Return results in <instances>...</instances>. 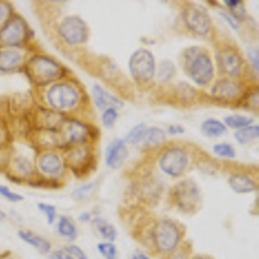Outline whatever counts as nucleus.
Listing matches in <instances>:
<instances>
[{
	"label": "nucleus",
	"mask_w": 259,
	"mask_h": 259,
	"mask_svg": "<svg viewBox=\"0 0 259 259\" xmlns=\"http://www.w3.org/2000/svg\"><path fill=\"white\" fill-rule=\"evenodd\" d=\"M168 135L174 136V135H182V134H184V127L180 126V124H171L170 127H168Z\"/></svg>",
	"instance_id": "42"
},
{
	"label": "nucleus",
	"mask_w": 259,
	"mask_h": 259,
	"mask_svg": "<svg viewBox=\"0 0 259 259\" xmlns=\"http://www.w3.org/2000/svg\"><path fill=\"white\" fill-rule=\"evenodd\" d=\"M217 64L222 73H224L228 78L235 79L239 78L244 69V60L241 55L235 47H222L215 53Z\"/></svg>",
	"instance_id": "12"
},
{
	"label": "nucleus",
	"mask_w": 259,
	"mask_h": 259,
	"mask_svg": "<svg viewBox=\"0 0 259 259\" xmlns=\"http://www.w3.org/2000/svg\"><path fill=\"white\" fill-rule=\"evenodd\" d=\"M96 249L104 259H118V256H119L114 242L101 241L96 245Z\"/></svg>",
	"instance_id": "31"
},
{
	"label": "nucleus",
	"mask_w": 259,
	"mask_h": 259,
	"mask_svg": "<svg viewBox=\"0 0 259 259\" xmlns=\"http://www.w3.org/2000/svg\"><path fill=\"white\" fill-rule=\"evenodd\" d=\"M24 64L25 55L21 48L0 47V73H12Z\"/></svg>",
	"instance_id": "17"
},
{
	"label": "nucleus",
	"mask_w": 259,
	"mask_h": 259,
	"mask_svg": "<svg viewBox=\"0 0 259 259\" xmlns=\"http://www.w3.org/2000/svg\"><path fill=\"white\" fill-rule=\"evenodd\" d=\"M0 197L4 198L8 202H13L17 203L21 202V201H24V196L17 192H13L12 189L9 188V187L4 186V184H0Z\"/></svg>",
	"instance_id": "34"
},
{
	"label": "nucleus",
	"mask_w": 259,
	"mask_h": 259,
	"mask_svg": "<svg viewBox=\"0 0 259 259\" xmlns=\"http://www.w3.org/2000/svg\"><path fill=\"white\" fill-rule=\"evenodd\" d=\"M221 16L224 18V20L227 21V22H228V25H230V26L232 27V29H235V30H239L240 29V21L237 20V18L233 17V16L231 15L230 12L222 11Z\"/></svg>",
	"instance_id": "38"
},
{
	"label": "nucleus",
	"mask_w": 259,
	"mask_h": 259,
	"mask_svg": "<svg viewBox=\"0 0 259 259\" xmlns=\"http://www.w3.org/2000/svg\"><path fill=\"white\" fill-rule=\"evenodd\" d=\"M166 142V133L162 128L156 126L148 127L145 135L143 138V144L147 148H156Z\"/></svg>",
	"instance_id": "25"
},
{
	"label": "nucleus",
	"mask_w": 259,
	"mask_h": 259,
	"mask_svg": "<svg viewBox=\"0 0 259 259\" xmlns=\"http://www.w3.org/2000/svg\"><path fill=\"white\" fill-rule=\"evenodd\" d=\"M147 124L145 123H139L136 126H134L133 128L130 130L127 133L126 138L123 139L124 143L127 145H138L143 142V138L145 135V131H147Z\"/></svg>",
	"instance_id": "29"
},
{
	"label": "nucleus",
	"mask_w": 259,
	"mask_h": 259,
	"mask_svg": "<svg viewBox=\"0 0 259 259\" xmlns=\"http://www.w3.org/2000/svg\"><path fill=\"white\" fill-rule=\"evenodd\" d=\"M52 259H75L73 255L65 251L64 249H59V250H55L52 254H51Z\"/></svg>",
	"instance_id": "40"
},
{
	"label": "nucleus",
	"mask_w": 259,
	"mask_h": 259,
	"mask_svg": "<svg viewBox=\"0 0 259 259\" xmlns=\"http://www.w3.org/2000/svg\"><path fill=\"white\" fill-rule=\"evenodd\" d=\"M64 161L66 162V165H69L71 170H74V172H79L83 168L89 167L90 163L92 162L91 150L85 145H77L74 148L69 147Z\"/></svg>",
	"instance_id": "14"
},
{
	"label": "nucleus",
	"mask_w": 259,
	"mask_h": 259,
	"mask_svg": "<svg viewBox=\"0 0 259 259\" xmlns=\"http://www.w3.org/2000/svg\"><path fill=\"white\" fill-rule=\"evenodd\" d=\"M96 186V182L85 183V184H83V186H80L79 188H77L73 192V197L77 198V200H84V198H87L92 193V191H94Z\"/></svg>",
	"instance_id": "36"
},
{
	"label": "nucleus",
	"mask_w": 259,
	"mask_h": 259,
	"mask_svg": "<svg viewBox=\"0 0 259 259\" xmlns=\"http://www.w3.org/2000/svg\"><path fill=\"white\" fill-rule=\"evenodd\" d=\"M17 236L21 241H24L25 244H27L29 246L34 247L35 250H38L39 253L43 254V255L50 254L51 251H52V244H51L47 239H45L43 236L32 232V231L20 230L17 232Z\"/></svg>",
	"instance_id": "19"
},
{
	"label": "nucleus",
	"mask_w": 259,
	"mask_h": 259,
	"mask_svg": "<svg viewBox=\"0 0 259 259\" xmlns=\"http://www.w3.org/2000/svg\"><path fill=\"white\" fill-rule=\"evenodd\" d=\"M183 24L198 36H207L211 32V20L207 11L200 6L187 7L182 13Z\"/></svg>",
	"instance_id": "11"
},
{
	"label": "nucleus",
	"mask_w": 259,
	"mask_h": 259,
	"mask_svg": "<svg viewBox=\"0 0 259 259\" xmlns=\"http://www.w3.org/2000/svg\"><path fill=\"white\" fill-rule=\"evenodd\" d=\"M92 224H94L95 230L100 235V237L104 241H115L118 233L117 230H115V227L112 223H109V222L105 221L104 218H95L92 219Z\"/></svg>",
	"instance_id": "24"
},
{
	"label": "nucleus",
	"mask_w": 259,
	"mask_h": 259,
	"mask_svg": "<svg viewBox=\"0 0 259 259\" xmlns=\"http://www.w3.org/2000/svg\"><path fill=\"white\" fill-rule=\"evenodd\" d=\"M259 136V126L258 124H250V126L242 127V128L236 130L233 133V138L240 145H246L249 143L256 140Z\"/></svg>",
	"instance_id": "26"
},
{
	"label": "nucleus",
	"mask_w": 259,
	"mask_h": 259,
	"mask_svg": "<svg viewBox=\"0 0 259 259\" xmlns=\"http://www.w3.org/2000/svg\"><path fill=\"white\" fill-rule=\"evenodd\" d=\"M189 258H191V256H189L188 254L186 253V251L182 250L180 247H178V249L174 251V253H171L170 255L166 256L165 259H189Z\"/></svg>",
	"instance_id": "41"
},
{
	"label": "nucleus",
	"mask_w": 259,
	"mask_h": 259,
	"mask_svg": "<svg viewBox=\"0 0 259 259\" xmlns=\"http://www.w3.org/2000/svg\"><path fill=\"white\" fill-rule=\"evenodd\" d=\"M228 186L237 194L253 193L258 189L255 180L244 172H236V174L231 175L228 178Z\"/></svg>",
	"instance_id": "20"
},
{
	"label": "nucleus",
	"mask_w": 259,
	"mask_h": 259,
	"mask_svg": "<svg viewBox=\"0 0 259 259\" xmlns=\"http://www.w3.org/2000/svg\"><path fill=\"white\" fill-rule=\"evenodd\" d=\"M65 251H68L70 255H73L75 259H90L89 255L85 254V251L83 250L79 245L75 244H69L64 247Z\"/></svg>",
	"instance_id": "37"
},
{
	"label": "nucleus",
	"mask_w": 259,
	"mask_h": 259,
	"mask_svg": "<svg viewBox=\"0 0 259 259\" xmlns=\"http://www.w3.org/2000/svg\"><path fill=\"white\" fill-rule=\"evenodd\" d=\"M38 170L46 177H59L64 170V159L56 152L46 150L36 161Z\"/></svg>",
	"instance_id": "13"
},
{
	"label": "nucleus",
	"mask_w": 259,
	"mask_h": 259,
	"mask_svg": "<svg viewBox=\"0 0 259 259\" xmlns=\"http://www.w3.org/2000/svg\"><path fill=\"white\" fill-rule=\"evenodd\" d=\"M29 38V25L24 17L13 15L0 29V47L22 48Z\"/></svg>",
	"instance_id": "7"
},
{
	"label": "nucleus",
	"mask_w": 259,
	"mask_h": 259,
	"mask_svg": "<svg viewBox=\"0 0 259 259\" xmlns=\"http://www.w3.org/2000/svg\"><path fill=\"white\" fill-rule=\"evenodd\" d=\"M59 36L65 45L80 46L89 40L90 29L89 25L82 17L75 15L66 16L60 21L57 26Z\"/></svg>",
	"instance_id": "6"
},
{
	"label": "nucleus",
	"mask_w": 259,
	"mask_h": 259,
	"mask_svg": "<svg viewBox=\"0 0 259 259\" xmlns=\"http://www.w3.org/2000/svg\"><path fill=\"white\" fill-rule=\"evenodd\" d=\"M119 113H118L117 108H108V109L103 110L101 114V123L105 128H112L118 121Z\"/></svg>",
	"instance_id": "32"
},
{
	"label": "nucleus",
	"mask_w": 259,
	"mask_h": 259,
	"mask_svg": "<svg viewBox=\"0 0 259 259\" xmlns=\"http://www.w3.org/2000/svg\"><path fill=\"white\" fill-rule=\"evenodd\" d=\"M56 231L61 239L66 240V241H74L78 237V228L73 219L69 217H60L56 224Z\"/></svg>",
	"instance_id": "22"
},
{
	"label": "nucleus",
	"mask_w": 259,
	"mask_h": 259,
	"mask_svg": "<svg viewBox=\"0 0 259 259\" xmlns=\"http://www.w3.org/2000/svg\"><path fill=\"white\" fill-rule=\"evenodd\" d=\"M57 136H59L60 147L69 148L85 145L90 139V127L79 119L68 118L57 130Z\"/></svg>",
	"instance_id": "10"
},
{
	"label": "nucleus",
	"mask_w": 259,
	"mask_h": 259,
	"mask_svg": "<svg viewBox=\"0 0 259 259\" xmlns=\"http://www.w3.org/2000/svg\"><path fill=\"white\" fill-rule=\"evenodd\" d=\"M25 71L32 82L46 85L61 79L65 70L61 65L46 55H35L25 62Z\"/></svg>",
	"instance_id": "3"
},
{
	"label": "nucleus",
	"mask_w": 259,
	"mask_h": 259,
	"mask_svg": "<svg viewBox=\"0 0 259 259\" xmlns=\"http://www.w3.org/2000/svg\"><path fill=\"white\" fill-rule=\"evenodd\" d=\"M224 4H226L227 8L230 9L231 12H232V11L237 9L239 7H241L244 3H242L241 0H226V2H224Z\"/></svg>",
	"instance_id": "43"
},
{
	"label": "nucleus",
	"mask_w": 259,
	"mask_h": 259,
	"mask_svg": "<svg viewBox=\"0 0 259 259\" xmlns=\"http://www.w3.org/2000/svg\"><path fill=\"white\" fill-rule=\"evenodd\" d=\"M130 259H152V258H150L148 254L143 253V251H135Z\"/></svg>",
	"instance_id": "46"
},
{
	"label": "nucleus",
	"mask_w": 259,
	"mask_h": 259,
	"mask_svg": "<svg viewBox=\"0 0 259 259\" xmlns=\"http://www.w3.org/2000/svg\"><path fill=\"white\" fill-rule=\"evenodd\" d=\"M79 222L80 223H90L92 221V217H91V212L89 211H84L79 215Z\"/></svg>",
	"instance_id": "45"
},
{
	"label": "nucleus",
	"mask_w": 259,
	"mask_h": 259,
	"mask_svg": "<svg viewBox=\"0 0 259 259\" xmlns=\"http://www.w3.org/2000/svg\"><path fill=\"white\" fill-rule=\"evenodd\" d=\"M46 100L53 112L60 114L71 112L79 105V89L70 82L53 83L46 92Z\"/></svg>",
	"instance_id": "4"
},
{
	"label": "nucleus",
	"mask_w": 259,
	"mask_h": 259,
	"mask_svg": "<svg viewBox=\"0 0 259 259\" xmlns=\"http://www.w3.org/2000/svg\"><path fill=\"white\" fill-rule=\"evenodd\" d=\"M38 209L40 210V212H43V215L47 219L48 224H53L57 218V209L55 205H51L47 202H39Z\"/></svg>",
	"instance_id": "33"
},
{
	"label": "nucleus",
	"mask_w": 259,
	"mask_h": 259,
	"mask_svg": "<svg viewBox=\"0 0 259 259\" xmlns=\"http://www.w3.org/2000/svg\"><path fill=\"white\" fill-rule=\"evenodd\" d=\"M92 97H94L97 109L101 110V112L108 109V108H117V109H119V108L123 106V101L121 99H118L117 96L110 94L109 91H106L105 89H103L99 84H94V87H92Z\"/></svg>",
	"instance_id": "18"
},
{
	"label": "nucleus",
	"mask_w": 259,
	"mask_h": 259,
	"mask_svg": "<svg viewBox=\"0 0 259 259\" xmlns=\"http://www.w3.org/2000/svg\"><path fill=\"white\" fill-rule=\"evenodd\" d=\"M247 59L251 62V66L255 71H258L259 62H258V48H250L247 51Z\"/></svg>",
	"instance_id": "39"
},
{
	"label": "nucleus",
	"mask_w": 259,
	"mask_h": 259,
	"mask_svg": "<svg viewBox=\"0 0 259 259\" xmlns=\"http://www.w3.org/2000/svg\"><path fill=\"white\" fill-rule=\"evenodd\" d=\"M128 156V149L123 139H114L105 150V163L110 168H119Z\"/></svg>",
	"instance_id": "16"
},
{
	"label": "nucleus",
	"mask_w": 259,
	"mask_h": 259,
	"mask_svg": "<svg viewBox=\"0 0 259 259\" xmlns=\"http://www.w3.org/2000/svg\"><path fill=\"white\" fill-rule=\"evenodd\" d=\"M175 71H177V69H175L174 62L170 61V60H162L159 62L158 68H156V75L159 82L166 83L170 82L174 78Z\"/></svg>",
	"instance_id": "28"
},
{
	"label": "nucleus",
	"mask_w": 259,
	"mask_h": 259,
	"mask_svg": "<svg viewBox=\"0 0 259 259\" xmlns=\"http://www.w3.org/2000/svg\"><path fill=\"white\" fill-rule=\"evenodd\" d=\"M9 171L15 174L16 177L20 178H29L30 175L34 174V165L27 157L22 156V154H16V156H11L9 159L8 167Z\"/></svg>",
	"instance_id": "21"
},
{
	"label": "nucleus",
	"mask_w": 259,
	"mask_h": 259,
	"mask_svg": "<svg viewBox=\"0 0 259 259\" xmlns=\"http://www.w3.org/2000/svg\"><path fill=\"white\" fill-rule=\"evenodd\" d=\"M212 153L222 159H233L236 157V150L230 143H218L212 145Z\"/></svg>",
	"instance_id": "30"
},
{
	"label": "nucleus",
	"mask_w": 259,
	"mask_h": 259,
	"mask_svg": "<svg viewBox=\"0 0 259 259\" xmlns=\"http://www.w3.org/2000/svg\"><path fill=\"white\" fill-rule=\"evenodd\" d=\"M183 240V232L179 224L171 219L163 218L154 223L150 231V244L153 250L163 258L174 253L180 247Z\"/></svg>",
	"instance_id": "2"
},
{
	"label": "nucleus",
	"mask_w": 259,
	"mask_h": 259,
	"mask_svg": "<svg viewBox=\"0 0 259 259\" xmlns=\"http://www.w3.org/2000/svg\"><path fill=\"white\" fill-rule=\"evenodd\" d=\"M156 59L147 48H139L130 56L128 70L138 83H149L156 75Z\"/></svg>",
	"instance_id": "5"
},
{
	"label": "nucleus",
	"mask_w": 259,
	"mask_h": 259,
	"mask_svg": "<svg viewBox=\"0 0 259 259\" xmlns=\"http://www.w3.org/2000/svg\"><path fill=\"white\" fill-rule=\"evenodd\" d=\"M13 15H15V9H13L12 4L0 0V29Z\"/></svg>",
	"instance_id": "35"
},
{
	"label": "nucleus",
	"mask_w": 259,
	"mask_h": 259,
	"mask_svg": "<svg viewBox=\"0 0 259 259\" xmlns=\"http://www.w3.org/2000/svg\"><path fill=\"white\" fill-rule=\"evenodd\" d=\"M201 133L206 138L214 139V138H221L224 134L227 133V127L224 123L219 119L215 118H207L201 123Z\"/></svg>",
	"instance_id": "23"
},
{
	"label": "nucleus",
	"mask_w": 259,
	"mask_h": 259,
	"mask_svg": "<svg viewBox=\"0 0 259 259\" xmlns=\"http://www.w3.org/2000/svg\"><path fill=\"white\" fill-rule=\"evenodd\" d=\"M7 143V130L4 128V126L0 123V148L4 147Z\"/></svg>",
	"instance_id": "44"
},
{
	"label": "nucleus",
	"mask_w": 259,
	"mask_h": 259,
	"mask_svg": "<svg viewBox=\"0 0 259 259\" xmlns=\"http://www.w3.org/2000/svg\"><path fill=\"white\" fill-rule=\"evenodd\" d=\"M6 219H7V214H6V211H4V210L0 209V222L6 221Z\"/></svg>",
	"instance_id": "48"
},
{
	"label": "nucleus",
	"mask_w": 259,
	"mask_h": 259,
	"mask_svg": "<svg viewBox=\"0 0 259 259\" xmlns=\"http://www.w3.org/2000/svg\"><path fill=\"white\" fill-rule=\"evenodd\" d=\"M189 259H212V258L209 255H205V254H196V255H192Z\"/></svg>",
	"instance_id": "47"
},
{
	"label": "nucleus",
	"mask_w": 259,
	"mask_h": 259,
	"mask_svg": "<svg viewBox=\"0 0 259 259\" xmlns=\"http://www.w3.org/2000/svg\"><path fill=\"white\" fill-rule=\"evenodd\" d=\"M253 121H254L253 117H247V115H244V114H231L224 117L223 123L227 128L239 130V128H242V127L253 124Z\"/></svg>",
	"instance_id": "27"
},
{
	"label": "nucleus",
	"mask_w": 259,
	"mask_h": 259,
	"mask_svg": "<svg viewBox=\"0 0 259 259\" xmlns=\"http://www.w3.org/2000/svg\"><path fill=\"white\" fill-rule=\"evenodd\" d=\"M172 201L183 212H193L201 203V192L193 180H183L178 183L171 192Z\"/></svg>",
	"instance_id": "9"
},
{
	"label": "nucleus",
	"mask_w": 259,
	"mask_h": 259,
	"mask_svg": "<svg viewBox=\"0 0 259 259\" xmlns=\"http://www.w3.org/2000/svg\"><path fill=\"white\" fill-rule=\"evenodd\" d=\"M183 65L194 84L205 87L215 75V68L209 52L200 47H189L183 52Z\"/></svg>",
	"instance_id": "1"
},
{
	"label": "nucleus",
	"mask_w": 259,
	"mask_h": 259,
	"mask_svg": "<svg viewBox=\"0 0 259 259\" xmlns=\"http://www.w3.org/2000/svg\"><path fill=\"white\" fill-rule=\"evenodd\" d=\"M241 92V85L236 79L231 78H223L212 84L211 95L217 100L232 101L237 99Z\"/></svg>",
	"instance_id": "15"
},
{
	"label": "nucleus",
	"mask_w": 259,
	"mask_h": 259,
	"mask_svg": "<svg viewBox=\"0 0 259 259\" xmlns=\"http://www.w3.org/2000/svg\"><path fill=\"white\" fill-rule=\"evenodd\" d=\"M189 165V153L186 148L170 147L158 158L159 170L170 178H179L186 172Z\"/></svg>",
	"instance_id": "8"
}]
</instances>
